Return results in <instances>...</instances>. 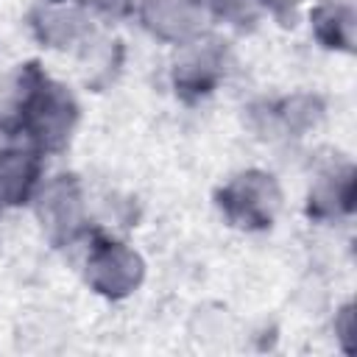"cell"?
Returning <instances> with one entry per match:
<instances>
[{
    "mask_svg": "<svg viewBox=\"0 0 357 357\" xmlns=\"http://www.w3.org/2000/svg\"><path fill=\"white\" fill-rule=\"evenodd\" d=\"M265 8H271V14L282 22V25H293L296 11L301 6V0H259Z\"/></svg>",
    "mask_w": 357,
    "mask_h": 357,
    "instance_id": "obj_14",
    "label": "cell"
},
{
    "mask_svg": "<svg viewBox=\"0 0 357 357\" xmlns=\"http://www.w3.org/2000/svg\"><path fill=\"white\" fill-rule=\"evenodd\" d=\"M36 212L56 245L73 243L84 231V195L78 178L70 173L53 176L39 192Z\"/></svg>",
    "mask_w": 357,
    "mask_h": 357,
    "instance_id": "obj_4",
    "label": "cell"
},
{
    "mask_svg": "<svg viewBox=\"0 0 357 357\" xmlns=\"http://www.w3.org/2000/svg\"><path fill=\"white\" fill-rule=\"evenodd\" d=\"M351 209H354V167L351 165L321 176L315 187L310 190V204H307L310 218L326 220V218L349 215Z\"/></svg>",
    "mask_w": 357,
    "mask_h": 357,
    "instance_id": "obj_9",
    "label": "cell"
},
{
    "mask_svg": "<svg viewBox=\"0 0 357 357\" xmlns=\"http://www.w3.org/2000/svg\"><path fill=\"white\" fill-rule=\"evenodd\" d=\"M223 78V47L215 39H190L184 42L181 59L173 64V86L178 98L195 103L215 92Z\"/></svg>",
    "mask_w": 357,
    "mask_h": 357,
    "instance_id": "obj_5",
    "label": "cell"
},
{
    "mask_svg": "<svg viewBox=\"0 0 357 357\" xmlns=\"http://www.w3.org/2000/svg\"><path fill=\"white\" fill-rule=\"evenodd\" d=\"M42 170V151L31 142L0 151V212L31 201Z\"/></svg>",
    "mask_w": 357,
    "mask_h": 357,
    "instance_id": "obj_7",
    "label": "cell"
},
{
    "mask_svg": "<svg viewBox=\"0 0 357 357\" xmlns=\"http://www.w3.org/2000/svg\"><path fill=\"white\" fill-rule=\"evenodd\" d=\"M315 39L329 50L354 53V31H357V6L354 0H321L310 11Z\"/></svg>",
    "mask_w": 357,
    "mask_h": 357,
    "instance_id": "obj_8",
    "label": "cell"
},
{
    "mask_svg": "<svg viewBox=\"0 0 357 357\" xmlns=\"http://www.w3.org/2000/svg\"><path fill=\"white\" fill-rule=\"evenodd\" d=\"M84 8H89L103 20H123L131 14L134 0H84Z\"/></svg>",
    "mask_w": 357,
    "mask_h": 357,
    "instance_id": "obj_13",
    "label": "cell"
},
{
    "mask_svg": "<svg viewBox=\"0 0 357 357\" xmlns=\"http://www.w3.org/2000/svg\"><path fill=\"white\" fill-rule=\"evenodd\" d=\"M31 25L36 36L50 47H67L78 42L86 31V20L75 8H61V3H47L31 11Z\"/></svg>",
    "mask_w": 357,
    "mask_h": 357,
    "instance_id": "obj_10",
    "label": "cell"
},
{
    "mask_svg": "<svg viewBox=\"0 0 357 357\" xmlns=\"http://www.w3.org/2000/svg\"><path fill=\"white\" fill-rule=\"evenodd\" d=\"M318 117H321V100L318 98L296 95V98L279 103V120L290 131H304V128L315 126Z\"/></svg>",
    "mask_w": 357,
    "mask_h": 357,
    "instance_id": "obj_11",
    "label": "cell"
},
{
    "mask_svg": "<svg viewBox=\"0 0 357 357\" xmlns=\"http://www.w3.org/2000/svg\"><path fill=\"white\" fill-rule=\"evenodd\" d=\"M145 276L142 257L120 240L95 237L86 257V282L106 298H123L139 287Z\"/></svg>",
    "mask_w": 357,
    "mask_h": 357,
    "instance_id": "obj_3",
    "label": "cell"
},
{
    "mask_svg": "<svg viewBox=\"0 0 357 357\" xmlns=\"http://www.w3.org/2000/svg\"><path fill=\"white\" fill-rule=\"evenodd\" d=\"M218 206L223 218L245 231L268 229L282 206V190L265 170H243L218 190Z\"/></svg>",
    "mask_w": 357,
    "mask_h": 357,
    "instance_id": "obj_2",
    "label": "cell"
},
{
    "mask_svg": "<svg viewBox=\"0 0 357 357\" xmlns=\"http://www.w3.org/2000/svg\"><path fill=\"white\" fill-rule=\"evenodd\" d=\"M45 3H64V0H45Z\"/></svg>",
    "mask_w": 357,
    "mask_h": 357,
    "instance_id": "obj_15",
    "label": "cell"
},
{
    "mask_svg": "<svg viewBox=\"0 0 357 357\" xmlns=\"http://www.w3.org/2000/svg\"><path fill=\"white\" fill-rule=\"evenodd\" d=\"M206 17V0H142V20L148 31L165 42L184 45L201 36Z\"/></svg>",
    "mask_w": 357,
    "mask_h": 357,
    "instance_id": "obj_6",
    "label": "cell"
},
{
    "mask_svg": "<svg viewBox=\"0 0 357 357\" xmlns=\"http://www.w3.org/2000/svg\"><path fill=\"white\" fill-rule=\"evenodd\" d=\"M206 3H209V11H215L218 17H226L237 25L254 22L257 8H259V0H206Z\"/></svg>",
    "mask_w": 357,
    "mask_h": 357,
    "instance_id": "obj_12",
    "label": "cell"
},
{
    "mask_svg": "<svg viewBox=\"0 0 357 357\" xmlns=\"http://www.w3.org/2000/svg\"><path fill=\"white\" fill-rule=\"evenodd\" d=\"M11 131L36 151H61L78 123V103L67 86L45 75L33 61L20 67V86L11 112Z\"/></svg>",
    "mask_w": 357,
    "mask_h": 357,
    "instance_id": "obj_1",
    "label": "cell"
}]
</instances>
